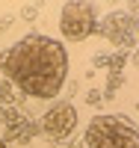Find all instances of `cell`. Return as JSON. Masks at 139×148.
Listing matches in <instances>:
<instances>
[{
    "label": "cell",
    "instance_id": "1",
    "mask_svg": "<svg viewBox=\"0 0 139 148\" xmlns=\"http://www.w3.org/2000/svg\"><path fill=\"white\" fill-rule=\"evenodd\" d=\"M3 74L30 98H56L68 74V53L56 39L33 33L3 53Z\"/></svg>",
    "mask_w": 139,
    "mask_h": 148
},
{
    "label": "cell",
    "instance_id": "2",
    "mask_svg": "<svg viewBox=\"0 0 139 148\" xmlns=\"http://www.w3.org/2000/svg\"><path fill=\"white\" fill-rule=\"evenodd\" d=\"M86 148H139V130L121 116H95L86 127Z\"/></svg>",
    "mask_w": 139,
    "mask_h": 148
},
{
    "label": "cell",
    "instance_id": "3",
    "mask_svg": "<svg viewBox=\"0 0 139 148\" xmlns=\"http://www.w3.org/2000/svg\"><path fill=\"white\" fill-rule=\"evenodd\" d=\"M95 6L92 3H83V0H74V3L62 6V15H59V30L68 42H83L95 33Z\"/></svg>",
    "mask_w": 139,
    "mask_h": 148
},
{
    "label": "cell",
    "instance_id": "4",
    "mask_svg": "<svg viewBox=\"0 0 139 148\" xmlns=\"http://www.w3.org/2000/svg\"><path fill=\"white\" fill-rule=\"evenodd\" d=\"M74 127H77V110H74L71 101H62V104H53L45 113L42 119V130L53 139H68Z\"/></svg>",
    "mask_w": 139,
    "mask_h": 148
},
{
    "label": "cell",
    "instance_id": "5",
    "mask_svg": "<svg viewBox=\"0 0 139 148\" xmlns=\"http://www.w3.org/2000/svg\"><path fill=\"white\" fill-rule=\"evenodd\" d=\"M118 86H121V74H116V71H112V74H110V86H107V95H116V89H118Z\"/></svg>",
    "mask_w": 139,
    "mask_h": 148
},
{
    "label": "cell",
    "instance_id": "6",
    "mask_svg": "<svg viewBox=\"0 0 139 148\" xmlns=\"http://www.w3.org/2000/svg\"><path fill=\"white\" fill-rule=\"evenodd\" d=\"M0 148H9V145H6V139H0Z\"/></svg>",
    "mask_w": 139,
    "mask_h": 148
}]
</instances>
